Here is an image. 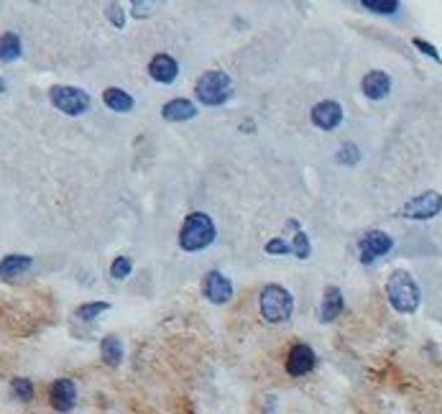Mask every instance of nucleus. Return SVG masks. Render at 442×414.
<instances>
[{"mask_svg": "<svg viewBox=\"0 0 442 414\" xmlns=\"http://www.w3.org/2000/svg\"><path fill=\"white\" fill-rule=\"evenodd\" d=\"M215 241V222L207 213H192L184 217V225L179 230L182 251L195 253L202 251Z\"/></svg>", "mask_w": 442, "mask_h": 414, "instance_id": "nucleus-1", "label": "nucleus"}, {"mask_svg": "<svg viewBox=\"0 0 442 414\" xmlns=\"http://www.w3.org/2000/svg\"><path fill=\"white\" fill-rule=\"evenodd\" d=\"M386 297H389L391 307L402 315L414 312L420 307V287L406 271H394L386 281Z\"/></svg>", "mask_w": 442, "mask_h": 414, "instance_id": "nucleus-2", "label": "nucleus"}, {"mask_svg": "<svg viewBox=\"0 0 442 414\" xmlns=\"http://www.w3.org/2000/svg\"><path fill=\"white\" fill-rule=\"evenodd\" d=\"M261 315H263L266 322H271V325H279V322L292 320V315H294L292 294H289L284 287H279V284H269V287H263Z\"/></svg>", "mask_w": 442, "mask_h": 414, "instance_id": "nucleus-3", "label": "nucleus"}, {"mask_svg": "<svg viewBox=\"0 0 442 414\" xmlns=\"http://www.w3.org/2000/svg\"><path fill=\"white\" fill-rule=\"evenodd\" d=\"M195 92H197V100L202 105H223L233 92V82L230 77L225 72H218V69H212V72H205L195 85Z\"/></svg>", "mask_w": 442, "mask_h": 414, "instance_id": "nucleus-4", "label": "nucleus"}, {"mask_svg": "<svg viewBox=\"0 0 442 414\" xmlns=\"http://www.w3.org/2000/svg\"><path fill=\"white\" fill-rule=\"evenodd\" d=\"M52 105L59 108L64 115H82L90 108V95L80 87H69V85H57L49 90Z\"/></svg>", "mask_w": 442, "mask_h": 414, "instance_id": "nucleus-5", "label": "nucleus"}, {"mask_svg": "<svg viewBox=\"0 0 442 414\" xmlns=\"http://www.w3.org/2000/svg\"><path fill=\"white\" fill-rule=\"evenodd\" d=\"M442 210V194L440 192H422L404 205V215L412 220H429Z\"/></svg>", "mask_w": 442, "mask_h": 414, "instance_id": "nucleus-6", "label": "nucleus"}, {"mask_svg": "<svg viewBox=\"0 0 442 414\" xmlns=\"http://www.w3.org/2000/svg\"><path fill=\"white\" fill-rule=\"evenodd\" d=\"M360 261L363 264H374L376 259H381L383 253L391 251V245H394V241H391V236H386L383 230H368L366 236L360 238Z\"/></svg>", "mask_w": 442, "mask_h": 414, "instance_id": "nucleus-7", "label": "nucleus"}, {"mask_svg": "<svg viewBox=\"0 0 442 414\" xmlns=\"http://www.w3.org/2000/svg\"><path fill=\"white\" fill-rule=\"evenodd\" d=\"M202 294L210 299L212 304H225L233 299V284L230 279L220 271H207L202 279Z\"/></svg>", "mask_w": 442, "mask_h": 414, "instance_id": "nucleus-8", "label": "nucleus"}, {"mask_svg": "<svg viewBox=\"0 0 442 414\" xmlns=\"http://www.w3.org/2000/svg\"><path fill=\"white\" fill-rule=\"evenodd\" d=\"M315 363H317L315 350L309 345H304V343H297V345L289 350V355H286V371H289L292 376H304V373H309V371L315 369Z\"/></svg>", "mask_w": 442, "mask_h": 414, "instance_id": "nucleus-9", "label": "nucleus"}, {"mask_svg": "<svg viewBox=\"0 0 442 414\" xmlns=\"http://www.w3.org/2000/svg\"><path fill=\"white\" fill-rule=\"evenodd\" d=\"M312 123L317 128H323V131H332L343 123V108L335 103V100H323V103H317L312 108Z\"/></svg>", "mask_w": 442, "mask_h": 414, "instance_id": "nucleus-10", "label": "nucleus"}, {"mask_svg": "<svg viewBox=\"0 0 442 414\" xmlns=\"http://www.w3.org/2000/svg\"><path fill=\"white\" fill-rule=\"evenodd\" d=\"M49 399H52V407L57 412H72L77 401V386L72 378H59L54 381L52 392H49Z\"/></svg>", "mask_w": 442, "mask_h": 414, "instance_id": "nucleus-11", "label": "nucleus"}, {"mask_svg": "<svg viewBox=\"0 0 442 414\" xmlns=\"http://www.w3.org/2000/svg\"><path fill=\"white\" fill-rule=\"evenodd\" d=\"M149 74L156 82H161V85H172L177 80V74H179V64L169 54H156L149 64Z\"/></svg>", "mask_w": 442, "mask_h": 414, "instance_id": "nucleus-12", "label": "nucleus"}, {"mask_svg": "<svg viewBox=\"0 0 442 414\" xmlns=\"http://www.w3.org/2000/svg\"><path fill=\"white\" fill-rule=\"evenodd\" d=\"M363 95L371 97V100H381V97L389 95L391 90V77L386 72H381V69H374V72H368L366 77H363Z\"/></svg>", "mask_w": 442, "mask_h": 414, "instance_id": "nucleus-13", "label": "nucleus"}, {"mask_svg": "<svg viewBox=\"0 0 442 414\" xmlns=\"http://www.w3.org/2000/svg\"><path fill=\"white\" fill-rule=\"evenodd\" d=\"M166 120H174V123H179V120H192L197 115V105L187 97H177V100H169L164 105V110H161Z\"/></svg>", "mask_w": 442, "mask_h": 414, "instance_id": "nucleus-14", "label": "nucleus"}, {"mask_svg": "<svg viewBox=\"0 0 442 414\" xmlns=\"http://www.w3.org/2000/svg\"><path fill=\"white\" fill-rule=\"evenodd\" d=\"M343 307H345V302H343L340 289H337V287L325 289V294H323V322H332V320L340 317Z\"/></svg>", "mask_w": 442, "mask_h": 414, "instance_id": "nucleus-15", "label": "nucleus"}, {"mask_svg": "<svg viewBox=\"0 0 442 414\" xmlns=\"http://www.w3.org/2000/svg\"><path fill=\"white\" fill-rule=\"evenodd\" d=\"M103 100H105L108 108L115 110V113H131L133 110V97L120 87H108L105 92H103Z\"/></svg>", "mask_w": 442, "mask_h": 414, "instance_id": "nucleus-16", "label": "nucleus"}, {"mask_svg": "<svg viewBox=\"0 0 442 414\" xmlns=\"http://www.w3.org/2000/svg\"><path fill=\"white\" fill-rule=\"evenodd\" d=\"M21 57V38L13 31H6L0 36V62H13Z\"/></svg>", "mask_w": 442, "mask_h": 414, "instance_id": "nucleus-17", "label": "nucleus"}, {"mask_svg": "<svg viewBox=\"0 0 442 414\" xmlns=\"http://www.w3.org/2000/svg\"><path fill=\"white\" fill-rule=\"evenodd\" d=\"M26 269H31V256H6L0 261V276H6V279L23 274Z\"/></svg>", "mask_w": 442, "mask_h": 414, "instance_id": "nucleus-18", "label": "nucleus"}, {"mask_svg": "<svg viewBox=\"0 0 442 414\" xmlns=\"http://www.w3.org/2000/svg\"><path fill=\"white\" fill-rule=\"evenodd\" d=\"M100 350H103V358H105L108 366H118L123 361V345H120V338H115V335L103 338Z\"/></svg>", "mask_w": 442, "mask_h": 414, "instance_id": "nucleus-19", "label": "nucleus"}, {"mask_svg": "<svg viewBox=\"0 0 442 414\" xmlns=\"http://www.w3.org/2000/svg\"><path fill=\"white\" fill-rule=\"evenodd\" d=\"M292 253L297 256V259H309V253H312V245H309V238L307 233H302V230H297L292 238Z\"/></svg>", "mask_w": 442, "mask_h": 414, "instance_id": "nucleus-20", "label": "nucleus"}, {"mask_svg": "<svg viewBox=\"0 0 442 414\" xmlns=\"http://www.w3.org/2000/svg\"><path fill=\"white\" fill-rule=\"evenodd\" d=\"M363 8L366 10H371V13H378V15H391L399 10V3L397 0H363Z\"/></svg>", "mask_w": 442, "mask_h": 414, "instance_id": "nucleus-21", "label": "nucleus"}, {"mask_svg": "<svg viewBox=\"0 0 442 414\" xmlns=\"http://www.w3.org/2000/svg\"><path fill=\"white\" fill-rule=\"evenodd\" d=\"M110 304L108 302H92V304H82L80 310H77V317L84 320V322H92V320L98 317L100 312H105Z\"/></svg>", "mask_w": 442, "mask_h": 414, "instance_id": "nucleus-22", "label": "nucleus"}, {"mask_svg": "<svg viewBox=\"0 0 442 414\" xmlns=\"http://www.w3.org/2000/svg\"><path fill=\"white\" fill-rule=\"evenodd\" d=\"M131 269H133V261L128 259V256H118V259L112 261L110 266V276L112 279H126L128 274H131Z\"/></svg>", "mask_w": 442, "mask_h": 414, "instance_id": "nucleus-23", "label": "nucleus"}, {"mask_svg": "<svg viewBox=\"0 0 442 414\" xmlns=\"http://www.w3.org/2000/svg\"><path fill=\"white\" fill-rule=\"evenodd\" d=\"M13 392L18 394V399L29 401L31 397H34V386H31L29 378H15V381H13Z\"/></svg>", "mask_w": 442, "mask_h": 414, "instance_id": "nucleus-24", "label": "nucleus"}, {"mask_svg": "<svg viewBox=\"0 0 442 414\" xmlns=\"http://www.w3.org/2000/svg\"><path fill=\"white\" fill-rule=\"evenodd\" d=\"M266 253H274V256H284V253H292V243H286L284 238H274L266 243Z\"/></svg>", "mask_w": 442, "mask_h": 414, "instance_id": "nucleus-25", "label": "nucleus"}, {"mask_svg": "<svg viewBox=\"0 0 442 414\" xmlns=\"http://www.w3.org/2000/svg\"><path fill=\"white\" fill-rule=\"evenodd\" d=\"M358 156H360L358 146L348 143V146H343L340 151H337V162H340V164H355V162H358Z\"/></svg>", "mask_w": 442, "mask_h": 414, "instance_id": "nucleus-26", "label": "nucleus"}, {"mask_svg": "<svg viewBox=\"0 0 442 414\" xmlns=\"http://www.w3.org/2000/svg\"><path fill=\"white\" fill-rule=\"evenodd\" d=\"M108 18H110V23L115 29H123V26H126V13H123V8L115 6V3L108 6Z\"/></svg>", "mask_w": 442, "mask_h": 414, "instance_id": "nucleus-27", "label": "nucleus"}, {"mask_svg": "<svg viewBox=\"0 0 442 414\" xmlns=\"http://www.w3.org/2000/svg\"><path fill=\"white\" fill-rule=\"evenodd\" d=\"M414 46H417V49H422V52L427 54V57H432L435 62H442L440 54H437V49L432 44H427V41H422V38H414Z\"/></svg>", "mask_w": 442, "mask_h": 414, "instance_id": "nucleus-28", "label": "nucleus"}, {"mask_svg": "<svg viewBox=\"0 0 442 414\" xmlns=\"http://www.w3.org/2000/svg\"><path fill=\"white\" fill-rule=\"evenodd\" d=\"M156 8V3H133V15L135 18H146V15H151L149 10H154Z\"/></svg>", "mask_w": 442, "mask_h": 414, "instance_id": "nucleus-29", "label": "nucleus"}, {"mask_svg": "<svg viewBox=\"0 0 442 414\" xmlns=\"http://www.w3.org/2000/svg\"><path fill=\"white\" fill-rule=\"evenodd\" d=\"M6 92V82H3V77H0V95Z\"/></svg>", "mask_w": 442, "mask_h": 414, "instance_id": "nucleus-30", "label": "nucleus"}]
</instances>
